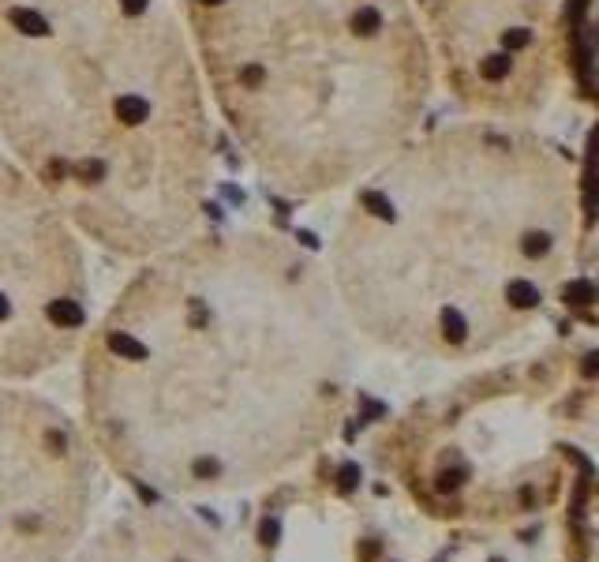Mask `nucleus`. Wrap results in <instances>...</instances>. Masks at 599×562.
Instances as JSON below:
<instances>
[{
  "mask_svg": "<svg viewBox=\"0 0 599 562\" xmlns=\"http://www.w3.org/2000/svg\"><path fill=\"white\" fill-rule=\"evenodd\" d=\"M0 139L75 233L120 259L191 236L214 180L206 86L169 0H8Z\"/></svg>",
  "mask_w": 599,
  "mask_h": 562,
  "instance_id": "7ed1b4c3",
  "label": "nucleus"
},
{
  "mask_svg": "<svg viewBox=\"0 0 599 562\" xmlns=\"http://www.w3.org/2000/svg\"><path fill=\"white\" fill-rule=\"evenodd\" d=\"M90 281L83 236L0 154V383H30L83 349Z\"/></svg>",
  "mask_w": 599,
  "mask_h": 562,
  "instance_id": "39448f33",
  "label": "nucleus"
},
{
  "mask_svg": "<svg viewBox=\"0 0 599 562\" xmlns=\"http://www.w3.org/2000/svg\"><path fill=\"white\" fill-rule=\"evenodd\" d=\"M79 352L94 450L158 495L274 484L337 435L352 397L330 274L270 229H195L143 259Z\"/></svg>",
  "mask_w": 599,
  "mask_h": 562,
  "instance_id": "f257e3e1",
  "label": "nucleus"
},
{
  "mask_svg": "<svg viewBox=\"0 0 599 562\" xmlns=\"http://www.w3.org/2000/svg\"><path fill=\"white\" fill-rule=\"evenodd\" d=\"M581 177L562 146L502 121L412 135L352 184L330 285L352 334L464 364L536 327L577 270Z\"/></svg>",
  "mask_w": 599,
  "mask_h": 562,
  "instance_id": "f03ea898",
  "label": "nucleus"
},
{
  "mask_svg": "<svg viewBox=\"0 0 599 562\" xmlns=\"http://www.w3.org/2000/svg\"><path fill=\"white\" fill-rule=\"evenodd\" d=\"M68 562H228L225 551L180 514L135 510L83 536Z\"/></svg>",
  "mask_w": 599,
  "mask_h": 562,
  "instance_id": "6e6552de",
  "label": "nucleus"
},
{
  "mask_svg": "<svg viewBox=\"0 0 599 562\" xmlns=\"http://www.w3.org/2000/svg\"><path fill=\"white\" fill-rule=\"evenodd\" d=\"M206 98L266 188L322 199L420 132L434 64L408 0H180Z\"/></svg>",
  "mask_w": 599,
  "mask_h": 562,
  "instance_id": "20e7f679",
  "label": "nucleus"
},
{
  "mask_svg": "<svg viewBox=\"0 0 599 562\" xmlns=\"http://www.w3.org/2000/svg\"><path fill=\"white\" fill-rule=\"evenodd\" d=\"M4 4H8V0H0V12H4Z\"/></svg>",
  "mask_w": 599,
  "mask_h": 562,
  "instance_id": "1a4fd4ad",
  "label": "nucleus"
},
{
  "mask_svg": "<svg viewBox=\"0 0 599 562\" xmlns=\"http://www.w3.org/2000/svg\"><path fill=\"white\" fill-rule=\"evenodd\" d=\"M434 79L483 121L543 113L565 79L558 0H408Z\"/></svg>",
  "mask_w": 599,
  "mask_h": 562,
  "instance_id": "423d86ee",
  "label": "nucleus"
},
{
  "mask_svg": "<svg viewBox=\"0 0 599 562\" xmlns=\"http://www.w3.org/2000/svg\"><path fill=\"white\" fill-rule=\"evenodd\" d=\"M97 502V450L49 397L0 383V562H68Z\"/></svg>",
  "mask_w": 599,
  "mask_h": 562,
  "instance_id": "0eeeda50",
  "label": "nucleus"
}]
</instances>
